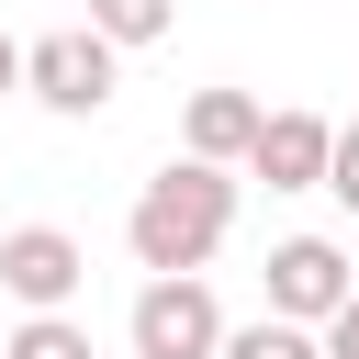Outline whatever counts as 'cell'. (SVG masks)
Returning <instances> with one entry per match:
<instances>
[{
	"instance_id": "1",
	"label": "cell",
	"mask_w": 359,
	"mask_h": 359,
	"mask_svg": "<svg viewBox=\"0 0 359 359\" xmlns=\"http://www.w3.org/2000/svg\"><path fill=\"white\" fill-rule=\"evenodd\" d=\"M224 236H236V168H202V157H168L123 213V247L146 280H202V258Z\"/></svg>"
},
{
	"instance_id": "2",
	"label": "cell",
	"mask_w": 359,
	"mask_h": 359,
	"mask_svg": "<svg viewBox=\"0 0 359 359\" xmlns=\"http://www.w3.org/2000/svg\"><path fill=\"white\" fill-rule=\"evenodd\" d=\"M22 90H34L45 112L90 123V112H112V90H123V45H101L90 22H67V34H34V67H22Z\"/></svg>"
},
{
	"instance_id": "3",
	"label": "cell",
	"mask_w": 359,
	"mask_h": 359,
	"mask_svg": "<svg viewBox=\"0 0 359 359\" xmlns=\"http://www.w3.org/2000/svg\"><path fill=\"white\" fill-rule=\"evenodd\" d=\"M348 303H359V269H348L337 236H280V247H269V314H280V325H314V337H325Z\"/></svg>"
},
{
	"instance_id": "4",
	"label": "cell",
	"mask_w": 359,
	"mask_h": 359,
	"mask_svg": "<svg viewBox=\"0 0 359 359\" xmlns=\"http://www.w3.org/2000/svg\"><path fill=\"white\" fill-rule=\"evenodd\" d=\"M123 337H135V359H224V314H213V292L202 280H146L135 292V314H123Z\"/></svg>"
},
{
	"instance_id": "5",
	"label": "cell",
	"mask_w": 359,
	"mask_h": 359,
	"mask_svg": "<svg viewBox=\"0 0 359 359\" xmlns=\"http://www.w3.org/2000/svg\"><path fill=\"white\" fill-rule=\"evenodd\" d=\"M79 280H90V247H79L67 224H11V236H0V292H11L22 314H67Z\"/></svg>"
},
{
	"instance_id": "6",
	"label": "cell",
	"mask_w": 359,
	"mask_h": 359,
	"mask_svg": "<svg viewBox=\"0 0 359 359\" xmlns=\"http://www.w3.org/2000/svg\"><path fill=\"white\" fill-rule=\"evenodd\" d=\"M258 135H269V112L247 90H191V112H180V157H202V168H247Z\"/></svg>"
},
{
	"instance_id": "7",
	"label": "cell",
	"mask_w": 359,
	"mask_h": 359,
	"mask_svg": "<svg viewBox=\"0 0 359 359\" xmlns=\"http://www.w3.org/2000/svg\"><path fill=\"white\" fill-rule=\"evenodd\" d=\"M325 168H337V123H314V112H269L247 180H269V191H325Z\"/></svg>"
},
{
	"instance_id": "8",
	"label": "cell",
	"mask_w": 359,
	"mask_h": 359,
	"mask_svg": "<svg viewBox=\"0 0 359 359\" xmlns=\"http://www.w3.org/2000/svg\"><path fill=\"white\" fill-rule=\"evenodd\" d=\"M180 22V0H90V34L101 45H157Z\"/></svg>"
},
{
	"instance_id": "9",
	"label": "cell",
	"mask_w": 359,
	"mask_h": 359,
	"mask_svg": "<svg viewBox=\"0 0 359 359\" xmlns=\"http://www.w3.org/2000/svg\"><path fill=\"white\" fill-rule=\"evenodd\" d=\"M0 359H90V325H79V314H22V325L0 337Z\"/></svg>"
},
{
	"instance_id": "10",
	"label": "cell",
	"mask_w": 359,
	"mask_h": 359,
	"mask_svg": "<svg viewBox=\"0 0 359 359\" xmlns=\"http://www.w3.org/2000/svg\"><path fill=\"white\" fill-rule=\"evenodd\" d=\"M224 359H325V337H314V325L258 314V325H236V337H224Z\"/></svg>"
},
{
	"instance_id": "11",
	"label": "cell",
	"mask_w": 359,
	"mask_h": 359,
	"mask_svg": "<svg viewBox=\"0 0 359 359\" xmlns=\"http://www.w3.org/2000/svg\"><path fill=\"white\" fill-rule=\"evenodd\" d=\"M325 191L359 213V123H337V168H325Z\"/></svg>"
},
{
	"instance_id": "12",
	"label": "cell",
	"mask_w": 359,
	"mask_h": 359,
	"mask_svg": "<svg viewBox=\"0 0 359 359\" xmlns=\"http://www.w3.org/2000/svg\"><path fill=\"white\" fill-rule=\"evenodd\" d=\"M325 359H359V303H348V314L325 325Z\"/></svg>"
},
{
	"instance_id": "13",
	"label": "cell",
	"mask_w": 359,
	"mask_h": 359,
	"mask_svg": "<svg viewBox=\"0 0 359 359\" xmlns=\"http://www.w3.org/2000/svg\"><path fill=\"white\" fill-rule=\"evenodd\" d=\"M22 67H34V45H11V34H0V90H22Z\"/></svg>"
}]
</instances>
